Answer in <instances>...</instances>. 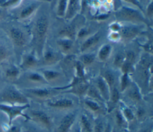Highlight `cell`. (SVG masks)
Returning a JSON list of instances; mask_svg holds the SVG:
<instances>
[{
	"label": "cell",
	"instance_id": "cell-1",
	"mask_svg": "<svg viewBox=\"0 0 153 132\" xmlns=\"http://www.w3.org/2000/svg\"><path fill=\"white\" fill-rule=\"evenodd\" d=\"M53 115L80 108V99L70 93H60L41 104Z\"/></svg>",
	"mask_w": 153,
	"mask_h": 132
},
{
	"label": "cell",
	"instance_id": "cell-2",
	"mask_svg": "<svg viewBox=\"0 0 153 132\" xmlns=\"http://www.w3.org/2000/svg\"><path fill=\"white\" fill-rule=\"evenodd\" d=\"M49 26L48 17L45 14H42L36 19L31 30L29 44L32 46V50L39 58H41L47 45Z\"/></svg>",
	"mask_w": 153,
	"mask_h": 132
},
{
	"label": "cell",
	"instance_id": "cell-3",
	"mask_svg": "<svg viewBox=\"0 0 153 132\" xmlns=\"http://www.w3.org/2000/svg\"><path fill=\"white\" fill-rule=\"evenodd\" d=\"M0 29L10 39L14 51H21L30 43L27 33L19 25L2 22L0 23Z\"/></svg>",
	"mask_w": 153,
	"mask_h": 132
},
{
	"label": "cell",
	"instance_id": "cell-4",
	"mask_svg": "<svg viewBox=\"0 0 153 132\" xmlns=\"http://www.w3.org/2000/svg\"><path fill=\"white\" fill-rule=\"evenodd\" d=\"M35 104L36 105L32 107L30 103V106L25 111L28 117L27 121H30L39 127L52 132L54 126L53 115L41 104Z\"/></svg>",
	"mask_w": 153,
	"mask_h": 132
},
{
	"label": "cell",
	"instance_id": "cell-5",
	"mask_svg": "<svg viewBox=\"0 0 153 132\" xmlns=\"http://www.w3.org/2000/svg\"><path fill=\"white\" fill-rule=\"evenodd\" d=\"M116 21L119 22H127L133 24H144L149 26V21L147 19L145 14L138 8L121 5L114 13Z\"/></svg>",
	"mask_w": 153,
	"mask_h": 132
},
{
	"label": "cell",
	"instance_id": "cell-6",
	"mask_svg": "<svg viewBox=\"0 0 153 132\" xmlns=\"http://www.w3.org/2000/svg\"><path fill=\"white\" fill-rule=\"evenodd\" d=\"M25 96L34 103L42 104L50 98L60 94L62 91L51 86L37 87L20 88Z\"/></svg>",
	"mask_w": 153,
	"mask_h": 132
},
{
	"label": "cell",
	"instance_id": "cell-7",
	"mask_svg": "<svg viewBox=\"0 0 153 132\" xmlns=\"http://www.w3.org/2000/svg\"><path fill=\"white\" fill-rule=\"evenodd\" d=\"M29 103V100L14 84H9L0 90V104L23 105Z\"/></svg>",
	"mask_w": 153,
	"mask_h": 132
},
{
	"label": "cell",
	"instance_id": "cell-8",
	"mask_svg": "<svg viewBox=\"0 0 153 132\" xmlns=\"http://www.w3.org/2000/svg\"><path fill=\"white\" fill-rule=\"evenodd\" d=\"M40 5L41 2L36 0H23L17 7L10 9L8 14L13 19L25 21L36 13Z\"/></svg>",
	"mask_w": 153,
	"mask_h": 132
},
{
	"label": "cell",
	"instance_id": "cell-9",
	"mask_svg": "<svg viewBox=\"0 0 153 132\" xmlns=\"http://www.w3.org/2000/svg\"><path fill=\"white\" fill-rule=\"evenodd\" d=\"M80 108L53 115L54 126L52 132H69L78 118Z\"/></svg>",
	"mask_w": 153,
	"mask_h": 132
},
{
	"label": "cell",
	"instance_id": "cell-10",
	"mask_svg": "<svg viewBox=\"0 0 153 132\" xmlns=\"http://www.w3.org/2000/svg\"><path fill=\"white\" fill-rule=\"evenodd\" d=\"M80 108L92 118L108 115L106 103L85 96L80 99Z\"/></svg>",
	"mask_w": 153,
	"mask_h": 132
},
{
	"label": "cell",
	"instance_id": "cell-11",
	"mask_svg": "<svg viewBox=\"0 0 153 132\" xmlns=\"http://www.w3.org/2000/svg\"><path fill=\"white\" fill-rule=\"evenodd\" d=\"M143 100V95L137 83L132 81L130 85L122 93H121V100L133 108L140 103Z\"/></svg>",
	"mask_w": 153,
	"mask_h": 132
},
{
	"label": "cell",
	"instance_id": "cell-12",
	"mask_svg": "<svg viewBox=\"0 0 153 132\" xmlns=\"http://www.w3.org/2000/svg\"><path fill=\"white\" fill-rule=\"evenodd\" d=\"M0 72L4 81L12 84L20 79L22 70L19 66L8 60L0 64Z\"/></svg>",
	"mask_w": 153,
	"mask_h": 132
},
{
	"label": "cell",
	"instance_id": "cell-13",
	"mask_svg": "<svg viewBox=\"0 0 153 132\" xmlns=\"http://www.w3.org/2000/svg\"><path fill=\"white\" fill-rule=\"evenodd\" d=\"M30 106L29 104L26 105H4L0 104V110L7 115L8 118V124H13V121L18 117H22L25 121L28 120V117L25 111Z\"/></svg>",
	"mask_w": 153,
	"mask_h": 132
},
{
	"label": "cell",
	"instance_id": "cell-14",
	"mask_svg": "<svg viewBox=\"0 0 153 132\" xmlns=\"http://www.w3.org/2000/svg\"><path fill=\"white\" fill-rule=\"evenodd\" d=\"M19 66L24 72L36 70L41 66L40 58L32 50L24 51L21 54Z\"/></svg>",
	"mask_w": 153,
	"mask_h": 132
},
{
	"label": "cell",
	"instance_id": "cell-15",
	"mask_svg": "<svg viewBox=\"0 0 153 132\" xmlns=\"http://www.w3.org/2000/svg\"><path fill=\"white\" fill-rule=\"evenodd\" d=\"M63 55L57 50H56L51 47L45 45L40 58L41 66L44 67H50L54 66L59 63Z\"/></svg>",
	"mask_w": 153,
	"mask_h": 132
},
{
	"label": "cell",
	"instance_id": "cell-16",
	"mask_svg": "<svg viewBox=\"0 0 153 132\" xmlns=\"http://www.w3.org/2000/svg\"><path fill=\"white\" fill-rule=\"evenodd\" d=\"M40 72L43 75L49 86L60 88L62 87V80L65 76V73L62 71L51 67H44L41 69Z\"/></svg>",
	"mask_w": 153,
	"mask_h": 132
},
{
	"label": "cell",
	"instance_id": "cell-17",
	"mask_svg": "<svg viewBox=\"0 0 153 132\" xmlns=\"http://www.w3.org/2000/svg\"><path fill=\"white\" fill-rule=\"evenodd\" d=\"M144 30L143 24L129 23L122 26L119 33L121 35V41L128 42L133 40L140 35Z\"/></svg>",
	"mask_w": 153,
	"mask_h": 132
},
{
	"label": "cell",
	"instance_id": "cell-18",
	"mask_svg": "<svg viewBox=\"0 0 153 132\" xmlns=\"http://www.w3.org/2000/svg\"><path fill=\"white\" fill-rule=\"evenodd\" d=\"M13 50V47L8 38L4 33L0 34V64L10 59Z\"/></svg>",
	"mask_w": 153,
	"mask_h": 132
},
{
	"label": "cell",
	"instance_id": "cell-19",
	"mask_svg": "<svg viewBox=\"0 0 153 132\" xmlns=\"http://www.w3.org/2000/svg\"><path fill=\"white\" fill-rule=\"evenodd\" d=\"M24 79L26 82L32 85L31 88L48 85L40 71L36 70L25 72Z\"/></svg>",
	"mask_w": 153,
	"mask_h": 132
},
{
	"label": "cell",
	"instance_id": "cell-20",
	"mask_svg": "<svg viewBox=\"0 0 153 132\" xmlns=\"http://www.w3.org/2000/svg\"><path fill=\"white\" fill-rule=\"evenodd\" d=\"M101 36L102 33L99 30L89 35L84 39V41L80 45L78 49L79 53H83L90 52L91 49L95 47L99 43L101 39Z\"/></svg>",
	"mask_w": 153,
	"mask_h": 132
},
{
	"label": "cell",
	"instance_id": "cell-21",
	"mask_svg": "<svg viewBox=\"0 0 153 132\" xmlns=\"http://www.w3.org/2000/svg\"><path fill=\"white\" fill-rule=\"evenodd\" d=\"M72 20V22L71 23L65 25L59 30L58 33L59 38H66L74 41L76 40V33L80 27H78V24H76L78 19L76 22L75 17Z\"/></svg>",
	"mask_w": 153,
	"mask_h": 132
},
{
	"label": "cell",
	"instance_id": "cell-22",
	"mask_svg": "<svg viewBox=\"0 0 153 132\" xmlns=\"http://www.w3.org/2000/svg\"><path fill=\"white\" fill-rule=\"evenodd\" d=\"M77 121L81 132H93V118L80 108Z\"/></svg>",
	"mask_w": 153,
	"mask_h": 132
},
{
	"label": "cell",
	"instance_id": "cell-23",
	"mask_svg": "<svg viewBox=\"0 0 153 132\" xmlns=\"http://www.w3.org/2000/svg\"><path fill=\"white\" fill-rule=\"evenodd\" d=\"M56 45L58 51L63 56L75 54L73 53L75 47L74 40L66 38H59L56 41Z\"/></svg>",
	"mask_w": 153,
	"mask_h": 132
},
{
	"label": "cell",
	"instance_id": "cell-24",
	"mask_svg": "<svg viewBox=\"0 0 153 132\" xmlns=\"http://www.w3.org/2000/svg\"><path fill=\"white\" fill-rule=\"evenodd\" d=\"M93 84L95 86L99 94L106 103L109 97L110 88L106 81L100 75H99L95 78Z\"/></svg>",
	"mask_w": 153,
	"mask_h": 132
},
{
	"label": "cell",
	"instance_id": "cell-25",
	"mask_svg": "<svg viewBox=\"0 0 153 132\" xmlns=\"http://www.w3.org/2000/svg\"><path fill=\"white\" fill-rule=\"evenodd\" d=\"M120 101H121V92L118 87H114L111 88L109 99L106 103L108 114L109 112H111L113 109L118 107Z\"/></svg>",
	"mask_w": 153,
	"mask_h": 132
},
{
	"label": "cell",
	"instance_id": "cell-26",
	"mask_svg": "<svg viewBox=\"0 0 153 132\" xmlns=\"http://www.w3.org/2000/svg\"><path fill=\"white\" fill-rule=\"evenodd\" d=\"M118 107L124 119L128 123V128L131 125H133L134 124L138 123L136 119L134 110L132 108L126 105L121 100L120 102Z\"/></svg>",
	"mask_w": 153,
	"mask_h": 132
},
{
	"label": "cell",
	"instance_id": "cell-27",
	"mask_svg": "<svg viewBox=\"0 0 153 132\" xmlns=\"http://www.w3.org/2000/svg\"><path fill=\"white\" fill-rule=\"evenodd\" d=\"M81 11V0H68L66 13L65 16L66 20H71Z\"/></svg>",
	"mask_w": 153,
	"mask_h": 132
},
{
	"label": "cell",
	"instance_id": "cell-28",
	"mask_svg": "<svg viewBox=\"0 0 153 132\" xmlns=\"http://www.w3.org/2000/svg\"><path fill=\"white\" fill-rule=\"evenodd\" d=\"M113 52V47L109 43L102 44L98 49L96 53V58L100 62L108 61Z\"/></svg>",
	"mask_w": 153,
	"mask_h": 132
},
{
	"label": "cell",
	"instance_id": "cell-29",
	"mask_svg": "<svg viewBox=\"0 0 153 132\" xmlns=\"http://www.w3.org/2000/svg\"><path fill=\"white\" fill-rule=\"evenodd\" d=\"M100 75L106 81L110 89L114 87H118L119 76H117L114 70L110 68L105 69L102 71Z\"/></svg>",
	"mask_w": 153,
	"mask_h": 132
},
{
	"label": "cell",
	"instance_id": "cell-30",
	"mask_svg": "<svg viewBox=\"0 0 153 132\" xmlns=\"http://www.w3.org/2000/svg\"><path fill=\"white\" fill-rule=\"evenodd\" d=\"M77 58L85 68L92 65L97 60L96 53L92 51L80 53L79 56H77Z\"/></svg>",
	"mask_w": 153,
	"mask_h": 132
},
{
	"label": "cell",
	"instance_id": "cell-31",
	"mask_svg": "<svg viewBox=\"0 0 153 132\" xmlns=\"http://www.w3.org/2000/svg\"><path fill=\"white\" fill-rule=\"evenodd\" d=\"M108 121V115L93 118V132H103Z\"/></svg>",
	"mask_w": 153,
	"mask_h": 132
},
{
	"label": "cell",
	"instance_id": "cell-32",
	"mask_svg": "<svg viewBox=\"0 0 153 132\" xmlns=\"http://www.w3.org/2000/svg\"><path fill=\"white\" fill-rule=\"evenodd\" d=\"M131 75L127 73H121L118 78V87L121 93L123 92L131 83Z\"/></svg>",
	"mask_w": 153,
	"mask_h": 132
},
{
	"label": "cell",
	"instance_id": "cell-33",
	"mask_svg": "<svg viewBox=\"0 0 153 132\" xmlns=\"http://www.w3.org/2000/svg\"><path fill=\"white\" fill-rule=\"evenodd\" d=\"M86 68L80 62L77 58V60H76L74 67V76H76L77 78H79L80 79H86Z\"/></svg>",
	"mask_w": 153,
	"mask_h": 132
},
{
	"label": "cell",
	"instance_id": "cell-34",
	"mask_svg": "<svg viewBox=\"0 0 153 132\" xmlns=\"http://www.w3.org/2000/svg\"><path fill=\"white\" fill-rule=\"evenodd\" d=\"M85 96L88 97H90L92 99H94V100H97L99 102L106 103L105 101L103 99V98L102 97V96L99 94V91H97V90L96 89V88L95 87V86L93 84H90V85L88 86V87L87 90V91L85 93Z\"/></svg>",
	"mask_w": 153,
	"mask_h": 132
},
{
	"label": "cell",
	"instance_id": "cell-35",
	"mask_svg": "<svg viewBox=\"0 0 153 132\" xmlns=\"http://www.w3.org/2000/svg\"><path fill=\"white\" fill-rule=\"evenodd\" d=\"M125 61L124 50H119L115 53L112 59V65L114 69L119 70Z\"/></svg>",
	"mask_w": 153,
	"mask_h": 132
},
{
	"label": "cell",
	"instance_id": "cell-36",
	"mask_svg": "<svg viewBox=\"0 0 153 132\" xmlns=\"http://www.w3.org/2000/svg\"><path fill=\"white\" fill-rule=\"evenodd\" d=\"M68 0H58L56 12L57 17L60 19L65 18L68 7Z\"/></svg>",
	"mask_w": 153,
	"mask_h": 132
},
{
	"label": "cell",
	"instance_id": "cell-37",
	"mask_svg": "<svg viewBox=\"0 0 153 132\" xmlns=\"http://www.w3.org/2000/svg\"><path fill=\"white\" fill-rule=\"evenodd\" d=\"M152 118L138 123L137 128L134 132H152Z\"/></svg>",
	"mask_w": 153,
	"mask_h": 132
},
{
	"label": "cell",
	"instance_id": "cell-38",
	"mask_svg": "<svg viewBox=\"0 0 153 132\" xmlns=\"http://www.w3.org/2000/svg\"><path fill=\"white\" fill-rule=\"evenodd\" d=\"M23 132H50L30 121L25 120Z\"/></svg>",
	"mask_w": 153,
	"mask_h": 132
},
{
	"label": "cell",
	"instance_id": "cell-39",
	"mask_svg": "<svg viewBox=\"0 0 153 132\" xmlns=\"http://www.w3.org/2000/svg\"><path fill=\"white\" fill-rule=\"evenodd\" d=\"M125 54V61L136 65L139 58L136 51L132 49L124 50Z\"/></svg>",
	"mask_w": 153,
	"mask_h": 132
},
{
	"label": "cell",
	"instance_id": "cell-40",
	"mask_svg": "<svg viewBox=\"0 0 153 132\" xmlns=\"http://www.w3.org/2000/svg\"><path fill=\"white\" fill-rule=\"evenodd\" d=\"M135 67H136L135 65L131 63L130 62L124 61V62L121 66L119 70L120 71L121 73H127L131 75L134 72Z\"/></svg>",
	"mask_w": 153,
	"mask_h": 132
},
{
	"label": "cell",
	"instance_id": "cell-41",
	"mask_svg": "<svg viewBox=\"0 0 153 132\" xmlns=\"http://www.w3.org/2000/svg\"><path fill=\"white\" fill-rule=\"evenodd\" d=\"M91 30L89 27L87 26H81L78 30L76 33V39H85L89 35H91Z\"/></svg>",
	"mask_w": 153,
	"mask_h": 132
},
{
	"label": "cell",
	"instance_id": "cell-42",
	"mask_svg": "<svg viewBox=\"0 0 153 132\" xmlns=\"http://www.w3.org/2000/svg\"><path fill=\"white\" fill-rule=\"evenodd\" d=\"M139 45L144 53L152 54V41L151 39H147Z\"/></svg>",
	"mask_w": 153,
	"mask_h": 132
},
{
	"label": "cell",
	"instance_id": "cell-43",
	"mask_svg": "<svg viewBox=\"0 0 153 132\" xmlns=\"http://www.w3.org/2000/svg\"><path fill=\"white\" fill-rule=\"evenodd\" d=\"M22 1L23 0H6L2 7L5 9L14 8L17 7Z\"/></svg>",
	"mask_w": 153,
	"mask_h": 132
},
{
	"label": "cell",
	"instance_id": "cell-44",
	"mask_svg": "<svg viewBox=\"0 0 153 132\" xmlns=\"http://www.w3.org/2000/svg\"><path fill=\"white\" fill-rule=\"evenodd\" d=\"M107 38L108 40L112 42H119L121 41L120 33L117 32H109L108 34Z\"/></svg>",
	"mask_w": 153,
	"mask_h": 132
},
{
	"label": "cell",
	"instance_id": "cell-45",
	"mask_svg": "<svg viewBox=\"0 0 153 132\" xmlns=\"http://www.w3.org/2000/svg\"><path fill=\"white\" fill-rule=\"evenodd\" d=\"M4 129H3L2 132H22L20 126L17 125H13V124L11 125H8L7 124L4 126Z\"/></svg>",
	"mask_w": 153,
	"mask_h": 132
},
{
	"label": "cell",
	"instance_id": "cell-46",
	"mask_svg": "<svg viewBox=\"0 0 153 132\" xmlns=\"http://www.w3.org/2000/svg\"><path fill=\"white\" fill-rule=\"evenodd\" d=\"M144 14H145V16H147L148 20H150L151 21H152V17H153V5H152V0H151L146 7V9L144 10Z\"/></svg>",
	"mask_w": 153,
	"mask_h": 132
},
{
	"label": "cell",
	"instance_id": "cell-47",
	"mask_svg": "<svg viewBox=\"0 0 153 132\" xmlns=\"http://www.w3.org/2000/svg\"><path fill=\"white\" fill-rule=\"evenodd\" d=\"M121 23H122L119 22L116 20L111 22L108 26V29H109V32H119L120 29H121L122 26H123V24Z\"/></svg>",
	"mask_w": 153,
	"mask_h": 132
},
{
	"label": "cell",
	"instance_id": "cell-48",
	"mask_svg": "<svg viewBox=\"0 0 153 132\" xmlns=\"http://www.w3.org/2000/svg\"><path fill=\"white\" fill-rule=\"evenodd\" d=\"M123 1H124V2H126L127 3H128V4L134 5L137 8H138L139 10H140L141 11H142L144 13V9L139 0H123Z\"/></svg>",
	"mask_w": 153,
	"mask_h": 132
},
{
	"label": "cell",
	"instance_id": "cell-49",
	"mask_svg": "<svg viewBox=\"0 0 153 132\" xmlns=\"http://www.w3.org/2000/svg\"><path fill=\"white\" fill-rule=\"evenodd\" d=\"M69 132H81L79 128V126L78 122V121L76 119V122H75V124H74V125L72 126V127L71 128V130Z\"/></svg>",
	"mask_w": 153,
	"mask_h": 132
},
{
	"label": "cell",
	"instance_id": "cell-50",
	"mask_svg": "<svg viewBox=\"0 0 153 132\" xmlns=\"http://www.w3.org/2000/svg\"><path fill=\"white\" fill-rule=\"evenodd\" d=\"M112 132H131L128 128H114L112 127Z\"/></svg>",
	"mask_w": 153,
	"mask_h": 132
},
{
	"label": "cell",
	"instance_id": "cell-51",
	"mask_svg": "<svg viewBox=\"0 0 153 132\" xmlns=\"http://www.w3.org/2000/svg\"><path fill=\"white\" fill-rule=\"evenodd\" d=\"M5 8L3 7H0V22H2V20L5 19Z\"/></svg>",
	"mask_w": 153,
	"mask_h": 132
},
{
	"label": "cell",
	"instance_id": "cell-52",
	"mask_svg": "<svg viewBox=\"0 0 153 132\" xmlns=\"http://www.w3.org/2000/svg\"><path fill=\"white\" fill-rule=\"evenodd\" d=\"M113 1V5L115 6V9L117 10L118 8L121 6V0H112Z\"/></svg>",
	"mask_w": 153,
	"mask_h": 132
},
{
	"label": "cell",
	"instance_id": "cell-53",
	"mask_svg": "<svg viewBox=\"0 0 153 132\" xmlns=\"http://www.w3.org/2000/svg\"><path fill=\"white\" fill-rule=\"evenodd\" d=\"M6 0H0V7H2Z\"/></svg>",
	"mask_w": 153,
	"mask_h": 132
},
{
	"label": "cell",
	"instance_id": "cell-54",
	"mask_svg": "<svg viewBox=\"0 0 153 132\" xmlns=\"http://www.w3.org/2000/svg\"><path fill=\"white\" fill-rule=\"evenodd\" d=\"M40 2H50L51 1V0H36Z\"/></svg>",
	"mask_w": 153,
	"mask_h": 132
},
{
	"label": "cell",
	"instance_id": "cell-55",
	"mask_svg": "<svg viewBox=\"0 0 153 132\" xmlns=\"http://www.w3.org/2000/svg\"><path fill=\"white\" fill-rule=\"evenodd\" d=\"M2 33H3V32H2V30L0 29V34H1Z\"/></svg>",
	"mask_w": 153,
	"mask_h": 132
},
{
	"label": "cell",
	"instance_id": "cell-56",
	"mask_svg": "<svg viewBox=\"0 0 153 132\" xmlns=\"http://www.w3.org/2000/svg\"><path fill=\"white\" fill-rule=\"evenodd\" d=\"M151 1V0H148V2H149V1Z\"/></svg>",
	"mask_w": 153,
	"mask_h": 132
}]
</instances>
